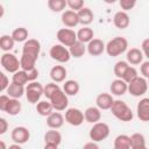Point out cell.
I'll return each instance as SVG.
<instances>
[{
  "label": "cell",
  "mask_w": 149,
  "mask_h": 149,
  "mask_svg": "<svg viewBox=\"0 0 149 149\" xmlns=\"http://www.w3.org/2000/svg\"><path fill=\"white\" fill-rule=\"evenodd\" d=\"M111 112L118 120L123 121V122L132 121L134 118L133 111L123 100H114V102L111 107Z\"/></svg>",
  "instance_id": "obj_1"
},
{
  "label": "cell",
  "mask_w": 149,
  "mask_h": 149,
  "mask_svg": "<svg viewBox=\"0 0 149 149\" xmlns=\"http://www.w3.org/2000/svg\"><path fill=\"white\" fill-rule=\"evenodd\" d=\"M127 49H128V41L122 36H116L107 42L105 51L111 57H118L121 54L126 52Z\"/></svg>",
  "instance_id": "obj_2"
},
{
  "label": "cell",
  "mask_w": 149,
  "mask_h": 149,
  "mask_svg": "<svg viewBox=\"0 0 149 149\" xmlns=\"http://www.w3.org/2000/svg\"><path fill=\"white\" fill-rule=\"evenodd\" d=\"M44 93V86L38 81H29L26 86V98L30 104H37Z\"/></svg>",
  "instance_id": "obj_3"
},
{
  "label": "cell",
  "mask_w": 149,
  "mask_h": 149,
  "mask_svg": "<svg viewBox=\"0 0 149 149\" xmlns=\"http://www.w3.org/2000/svg\"><path fill=\"white\" fill-rule=\"evenodd\" d=\"M108 135H109V126L105 122H99V121L93 123L88 133L90 140L95 141V142H101L106 140Z\"/></svg>",
  "instance_id": "obj_4"
},
{
  "label": "cell",
  "mask_w": 149,
  "mask_h": 149,
  "mask_svg": "<svg viewBox=\"0 0 149 149\" xmlns=\"http://www.w3.org/2000/svg\"><path fill=\"white\" fill-rule=\"evenodd\" d=\"M148 87H149V85H148L147 78L137 76L134 80H132L128 84V92L133 97H142L143 94L147 93Z\"/></svg>",
  "instance_id": "obj_5"
},
{
  "label": "cell",
  "mask_w": 149,
  "mask_h": 149,
  "mask_svg": "<svg viewBox=\"0 0 149 149\" xmlns=\"http://www.w3.org/2000/svg\"><path fill=\"white\" fill-rule=\"evenodd\" d=\"M49 55H50V57H51L54 61H56V62H58V63H61V64L68 63V62L70 61V58H71L70 50H69L65 45H63V44H61V43L52 45V47L50 48V50H49Z\"/></svg>",
  "instance_id": "obj_6"
},
{
  "label": "cell",
  "mask_w": 149,
  "mask_h": 149,
  "mask_svg": "<svg viewBox=\"0 0 149 149\" xmlns=\"http://www.w3.org/2000/svg\"><path fill=\"white\" fill-rule=\"evenodd\" d=\"M0 63L2 68L9 73H14L21 69L20 59H17V57L10 52H5L0 58Z\"/></svg>",
  "instance_id": "obj_7"
},
{
  "label": "cell",
  "mask_w": 149,
  "mask_h": 149,
  "mask_svg": "<svg viewBox=\"0 0 149 149\" xmlns=\"http://www.w3.org/2000/svg\"><path fill=\"white\" fill-rule=\"evenodd\" d=\"M69 95L62 90V88H58L57 91H55L52 93V95L50 97V101L54 106V109L58 111V112H62V111H65L68 108V105H69Z\"/></svg>",
  "instance_id": "obj_8"
},
{
  "label": "cell",
  "mask_w": 149,
  "mask_h": 149,
  "mask_svg": "<svg viewBox=\"0 0 149 149\" xmlns=\"http://www.w3.org/2000/svg\"><path fill=\"white\" fill-rule=\"evenodd\" d=\"M56 37L58 40V42L65 47H70L76 41H78L77 38V33L70 28H61L57 34H56Z\"/></svg>",
  "instance_id": "obj_9"
},
{
  "label": "cell",
  "mask_w": 149,
  "mask_h": 149,
  "mask_svg": "<svg viewBox=\"0 0 149 149\" xmlns=\"http://www.w3.org/2000/svg\"><path fill=\"white\" fill-rule=\"evenodd\" d=\"M65 121L71 125V126H80L84 120H85V116H84V113L79 109V108H74V107H71V108H66L65 111Z\"/></svg>",
  "instance_id": "obj_10"
},
{
  "label": "cell",
  "mask_w": 149,
  "mask_h": 149,
  "mask_svg": "<svg viewBox=\"0 0 149 149\" xmlns=\"http://www.w3.org/2000/svg\"><path fill=\"white\" fill-rule=\"evenodd\" d=\"M62 142V134L57 129L48 130L44 134V148L45 149H57Z\"/></svg>",
  "instance_id": "obj_11"
},
{
  "label": "cell",
  "mask_w": 149,
  "mask_h": 149,
  "mask_svg": "<svg viewBox=\"0 0 149 149\" xmlns=\"http://www.w3.org/2000/svg\"><path fill=\"white\" fill-rule=\"evenodd\" d=\"M10 139L13 142L19 143V144H24L26 142H28V140L30 139V132L28 130V128L23 127V126H19L15 127L12 133H10Z\"/></svg>",
  "instance_id": "obj_12"
},
{
  "label": "cell",
  "mask_w": 149,
  "mask_h": 149,
  "mask_svg": "<svg viewBox=\"0 0 149 149\" xmlns=\"http://www.w3.org/2000/svg\"><path fill=\"white\" fill-rule=\"evenodd\" d=\"M41 52V43L35 38H28L22 47V54H27L38 58Z\"/></svg>",
  "instance_id": "obj_13"
},
{
  "label": "cell",
  "mask_w": 149,
  "mask_h": 149,
  "mask_svg": "<svg viewBox=\"0 0 149 149\" xmlns=\"http://www.w3.org/2000/svg\"><path fill=\"white\" fill-rule=\"evenodd\" d=\"M62 23L68 27V28H73L77 24H79V17H78V13L76 10L69 9V10H64L62 13Z\"/></svg>",
  "instance_id": "obj_14"
},
{
  "label": "cell",
  "mask_w": 149,
  "mask_h": 149,
  "mask_svg": "<svg viewBox=\"0 0 149 149\" xmlns=\"http://www.w3.org/2000/svg\"><path fill=\"white\" fill-rule=\"evenodd\" d=\"M86 48L91 56H100L106 50V44L100 38H93L87 43Z\"/></svg>",
  "instance_id": "obj_15"
},
{
  "label": "cell",
  "mask_w": 149,
  "mask_h": 149,
  "mask_svg": "<svg viewBox=\"0 0 149 149\" xmlns=\"http://www.w3.org/2000/svg\"><path fill=\"white\" fill-rule=\"evenodd\" d=\"M109 91L113 95H123L126 94V92H128V84L122 78H116L111 83Z\"/></svg>",
  "instance_id": "obj_16"
},
{
  "label": "cell",
  "mask_w": 149,
  "mask_h": 149,
  "mask_svg": "<svg viewBox=\"0 0 149 149\" xmlns=\"http://www.w3.org/2000/svg\"><path fill=\"white\" fill-rule=\"evenodd\" d=\"M113 23L118 29H126L130 23L129 15L126 10H119L113 16Z\"/></svg>",
  "instance_id": "obj_17"
},
{
  "label": "cell",
  "mask_w": 149,
  "mask_h": 149,
  "mask_svg": "<svg viewBox=\"0 0 149 149\" xmlns=\"http://www.w3.org/2000/svg\"><path fill=\"white\" fill-rule=\"evenodd\" d=\"M136 114L141 121H149V98H142L136 106Z\"/></svg>",
  "instance_id": "obj_18"
},
{
  "label": "cell",
  "mask_w": 149,
  "mask_h": 149,
  "mask_svg": "<svg viewBox=\"0 0 149 149\" xmlns=\"http://www.w3.org/2000/svg\"><path fill=\"white\" fill-rule=\"evenodd\" d=\"M64 121H65V118L58 111L52 112L50 115L47 116V126L49 128H52V129L61 128L64 125Z\"/></svg>",
  "instance_id": "obj_19"
},
{
  "label": "cell",
  "mask_w": 149,
  "mask_h": 149,
  "mask_svg": "<svg viewBox=\"0 0 149 149\" xmlns=\"http://www.w3.org/2000/svg\"><path fill=\"white\" fill-rule=\"evenodd\" d=\"M143 52L137 48H130L126 54V59L132 65H139L143 62Z\"/></svg>",
  "instance_id": "obj_20"
},
{
  "label": "cell",
  "mask_w": 149,
  "mask_h": 149,
  "mask_svg": "<svg viewBox=\"0 0 149 149\" xmlns=\"http://www.w3.org/2000/svg\"><path fill=\"white\" fill-rule=\"evenodd\" d=\"M113 102H114V99H113L112 94H109V93H100V94H98L97 98H95V104H97V106H98L100 109H104V111L111 109Z\"/></svg>",
  "instance_id": "obj_21"
},
{
  "label": "cell",
  "mask_w": 149,
  "mask_h": 149,
  "mask_svg": "<svg viewBox=\"0 0 149 149\" xmlns=\"http://www.w3.org/2000/svg\"><path fill=\"white\" fill-rule=\"evenodd\" d=\"M66 74H68V71H66L65 66H63V65H55L50 70V78L55 83L64 81L66 78Z\"/></svg>",
  "instance_id": "obj_22"
},
{
  "label": "cell",
  "mask_w": 149,
  "mask_h": 149,
  "mask_svg": "<svg viewBox=\"0 0 149 149\" xmlns=\"http://www.w3.org/2000/svg\"><path fill=\"white\" fill-rule=\"evenodd\" d=\"M101 109L97 106H91V107H87L84 112V116H85V121L88 122V123H95L98 121H100L101 119Z\"/></svg>",
  "instance_id": "obj_23"
},
{
  "label": "cell",
  "mask_w": 149,
  "mask_h": 149,
  "mask_svg": "<svg viewBox=\"0 0 149 149\" xmlns=\"http://www.w3.org/2000/svg\"><path fill=\"white\" fill-rule=\"evenodd\" d=\"M78 17H79V23L83 26H88L90 23H92L93 19H94V14L91 10V8L88 7H83L80 8L78 12Z\"/></svg>",
  "instance_id": "obj_24"
},
{
  "label": "cell",
  "mask_w": 149,
  "mask_h": 149,
  "mask_svg": "<svg viewBox=\"0 0 149 149\" xmlns=\"http://www.w3.org/2000/svg\"><path fill=\"white\" fill-rule=\"evenodd\" d=\"M7 94L10 97V98H16V99H20L23 94H26V87L23 85H19V84H15V83H10L8 88L6 90Z\"/></svg>",
  "instance_id": "obj_25"
},
{
  "label": "cell",
  "mask_w": 149,
  "mask_h": 149,
  "mask_svg": "<svg viewBox=\"0 0 149 149\" xmlns=\"http://www.w3.org/2000/svg\"><path fill=\"white\" fill-rule=\"evenodd\" d=\"M22 109V105L16 98H9V101L7 102V106L5 108V112L12 116L17 115Z\"/></svg>",
  "instance_id": "obj_26"
},
{
  "label": "cell",
  "mask_w": 149,
  "mask_h": 149,
  "mask_svg": "<svg viewBox=\"0 0 149 149\" xmlns=\"http://www.w3.org/2000/svg\"><path fill=\"white\" fill-rule=\"evenodd\" d=\"M69 50H70L71 57L80 58V57L84 56V54L87 51V48H86L85 43H83V42H80V41H76L72 45L69 47Z\"/></svg>",
  "instance_id": "obj_27"
},
{
  "label": "cell",
  "mask_w": 149,
  "mask_h": 149,
  "mask_svg": "<svg viewBox=\"0 0 149 149\" xmlns=\"http://www.w3.org/2000/svg\"><path fill=\"white\" fill-rule=\"evenodd\" d=\"M36 61L37 58L27 54H22L21 58H20V63H21V69L24 71H30L33 69L36 68Z\"/></svg>",
  "instance_id": "obj_28"
},
{
  "label": "cell",
  "mask_w": 149,
  "mask_h": 149,
  "mask_svg": "<svg viewBox=\"0 0 149 149\" xmlns=\"http://www.w3.org/2000/svg\"><path fill=\"white\" fill-rule=\"evenodd\" d=\"M77 38H78V41H80L83 43H88L91 40L94 38V31L90 27L84 26L83 28H80L77 31Z\"/></svg>",
  "instance_id": "obj_29"
},
{
  "label": "cell",
  "mask_w": 149,
  "mask_h": 149,
  "mask_svg": "<svg viewBox=\"0 0 149 149\" xmlns=\"http://www.w3.org/2000/svg\"><path fill=\"white\" fill-rule=\"evenodd\" d=\"M36 111L41 116H48L52 113L54 111V106L51 104V101L49 100H41L36 104Z\"/></svg>",
  "instance_id": "obj_30"
},
{
  "label": "cell",
  "mask_w": 149,
  "mask_h": 149,
  "mask_svg": "<svg viewBox=\"0 0 149 149\" xmlns=\"http://www.w3.org/2000/svg\"><path fill=\"white\" fill-rule=\"evenodd\" d=\"M130 148L132 149H144L146 137L141 133H134L130 135Z\"/></svg>",
  "instance_id": "obj_31"
},
{
  "label": "cell",
  "mask_w": 149,
  "mask_h": 149,
  "mask_svg": "<svg viewBox=\"0 0 149 149\" xmlns=\"http://www.w3.org/2000/svg\"><path fill=\"white\" fill-rule=\"evenodd\" d=\"M114 149H130V136L120 134L114 139Z\"/></svg>",
  "instance_id": "obj_32"
},
{
  "label": "cell",
  "mask_w": 149,
  "mask_h": 149,
  "mask_svg": "<svg viewBox=\"0 0 149 149\" xmlns=\"http://www.w3.org/2000/svg\"><path fill=\"white\" fill-rule=\"evenodd\" d=\"M79 88H80V86H79L78 81L73 80V79L65 80V83L63 84V91L68 95H76V94H78Z\"/></svg>",
  "instance_id": "obj_33"
},
{
  "label": "cell",
  "mask_w": 149,
  "mask_h": 149,
  "mask_svg": "<svg viewBox=\"0 0 149 149\" xmlns=\"http://www.w3.org/2000/svg\"><path fill=\"white\" fill-rule=\"evenodd\" d=\"M14 44H15V40L13 38L12 35H2L0 37V48L2 51L8 52L14 48Z\"/></svg>",
  "instance_id": "obj_34"
},
{
  "label": "cell",
  "mask_w": 149,
  "mask_h": 149,
  "mask_svg": "<svg viewBox=\"0 0 149 149\" xmlns=\"http://www.w3.org/2000/svg\"><path fill=\"white\" fill-rule=\"evenodd\" d=\"M12 81L15 83V84H19V85H23V86H24L27 83H29L27 71L20 69L19 71L14 72V73H13V77H12Z\"/></svg>",
  "instance_id": "obj_35"
},
{
  "label": "cell",
  "mask_w": 149,
  "mask_h": 149,
  "mask_svg": "<svg viewBox=\"0 0 149 149\" xmlns=\"http://www.w3.org/2000/svg\"><path fill=\"white\" fill-rule=\"evenodd\" d=\"M66 6H68L66 0H48V7H49V9L51 12H55V13L63 12Z\"/></svg>",
  "instance_id": "obj_36"
},
{
  "label": "cell",
  "mask_w": 149,
  "mask_h": 149,
  "mask_svg": "<svg viewBox=\"0 0 149 149\" xmlns=\"http://www.w3.org/2000/svg\"><path fill=\"white\" fill-rule=\"evenodd\" d=\"M12 36L15 42H26L28 40V30L24 27H17L12 31Z\"/></svg>",
  "instance_id": "obj_37"
},
{
  "label": "cell",
  "mask_w": 149,
  "mask_h": 149,
  "mask_svg": "<svg viewBox=\"0 0 149 149\" xmlns=\"http://www.w3.org/2000/svg\"><path fill=\"white\" fill-rule=\"evenodd\" d=\"M128 66H129V63L127 61H119V62H116L114 64V69H113L115 77L116 78H122V76L125 74V72L128 69Z\"/></svg>",
  "instance_id": "obj_38"
},
{
  "label": "cell",
  "mask_w": 149,
  "mask_h": 149,
  "mask_svg": "<svg viewBox=\"0 0 149 149\" xmlns=\"http://www.w3.org/2000/svg\"><path fill=\"white\" fill-rule=\"evenodd\" d=\"M139 74H137V70L134 68V66H128V69L126 70V72H125V74L122 76V79L127 83V84H129L132 80H134L136 77H137Z\"/></svg>",
  "instance_id": "obj_39"
},
{
  "label": "cell",
  "mask_w": 149,
  "mask_h": 149,
  "mask_svg": "<svg viewBox=\"0 0 149 149\" xmlns=\"http://www.w3.org/2000/svg\"><path fill=\"white\" fill-rule=\"evenodd\" d=\"M58 88H61V87L58 86V84H57V83H55V81L48 83V84L44 86V93H43V95L49 100V99H50V97L52 95V93H54L55 91H57Z\"/></svg>",
  "instance_id": "obj_40"
},
{
  "label": "cell",
  "mask_w": 149,
  "mask_h": 149,
  "mask_svg": "<svg viewBox=\"0 0 149 149\" xmlns=\"http://www.w3.org/2000/svg\"><path fill=\"white\" fill-rule=\"evenodd\" d=\"M137 0H119V5L122 10H130L135 7Z\"/></svg>",
  "instance_id": "obj_41"
},
{
  "label": "cell",
  "mask_w": 149,
  "mask_h": 149,
  "mask_svg": "<svg viewBox=\"0 0 149 149\" xmlns=\"http://www.w3.org/2000/svg\"><path fill=\"white\" fill-rule=\"evenodd\" d=\"M68 6L70 7V9L78 12L80 8L84 7V0H66Z\"/></svg>",
  "instance_id": "obj_42"
},
{
  "label": "cell",
  "mask_w": 149,
  "mask_h": 149,
  "mask_svg": "<svg viewBox=\"0 0 149 149\" xmlns=\"http://www.w3.org/2000/svg\"><path fill=\"white\" fill-rule=\"evenodd\" d=\"M9 86V79L8 77L3 73V72H0V91L1 92H5Z\"/></svg>",
  "instance_id": "obj_43"
},
{
  "label": "cell",
  "mask_w": 149,
  "mask_h": 149,
  "mask_svg": "<svg viewBox=\"0 0 149 149\" xmlns=\"http://www.w3.org/2000/svg\"><path fill=\"white\" fill-rule=\"evenodd\" d=\"M140 71H141L142 76H143L144 78L149 79V59L146 61V62H142V63H141Z\"/></svg>",
  "instance_id": "obj_44"
},
{
  "label": "cell",
  "mask_w": 149,
  "mask_h": 149,
  "mask_svg": "<svg viewBox=\"0 0 149 149\" xmlns=\"http://www.w3.org/2000/svg\"><path fill=\"white\" fill-rule=\"evenodd\" d=\"M9 95L8 94H1L0 95V109L2 111V112H5V108H6V106H7V102L9 101Z\"/></svg>",
  "instance_id": "obj_45"
},
{
  "label": "cell",
  "mask_w": 149,
  "mask_h": 149,
  "mask_svg": "<svg viewBox=\"0 0 149 149\" xmlns=\"http://www.w3.org/2000/svg\"><path fill=\"white\" fill-rule=\"evenodd\" d=\"M141 48H142L143 55L149 59V38L143 40V42H142V44H141Z\"/></svg>",
  "instance_id": "obj_46"
},
{
  "label": "cell",
  "mask_w": 149,
  "mask_h": 149,
  "mask_svg": "<svg viewBox=\"0 0 149 149\" xmlns=\"http://www.w3.org/2000/svg\"><path fill=\"white\" fill-rule=\"evenodd\" d=\"M8 130V122L5 118H0V135H3Z\"/></svg>",
  "instance_id": "obj_47"
},
{
  "label": "cell",
  "mask_w": 149,
  "mask_h": 149,
  "mask_svg": "<svg viewBox=\"0 0 149 149\" xmlns=\"http://www.w3.org/2000/svg\"><path fill=\"white\" fill-rule=\"evenodd\" d=\"M27 74H28L29 81H34V80H36L37 77H38V70L35 68V69H33V70H30V71H27Z\"/></svg>",
  "instance_id": "obj_48"
},
{
  "label": "cell",
  "mask_w": 149,
  "mask_h": 149,
  "mask_svg": "<svg viewBox=\"0 0 149 149\" xmlns=\"http://www.w3.org/2000/svg\"><path fill=\"white\" fill-rule=\"evenodd\" d=\"M97 143H98V142H95V141L87 142V143H85V144H84V148H85V149H88V148H91V149H98V148H99V146H98Z\"/></svg>",
  "instance_id": "obj_49"
},
{
  "label": "cell",
  "mask_w": 149,
  "mask_h": 149,
  "mask_svg": "<svg viewBox=\"0 0 149 149\" xmlns=\"http://www.w3.org/2000/svg\"><path fill=\"white\" fill-rule=\"evenodd\" d=\"M9 149H21V144L14 142V144H10L9 146Z\"/></svg>",
  "instance_id": "obj_50"
},
{
  "label": "cell",
  "mask_w": 149,
  "mask_h": 149,
  "mask_svg": "<svg viewBox=\"0 0 149 149\" xmlns=\"http://www.w3.org/2000/svg\"><path fill=\"white\" fill-rule=\"evenodd\" d=\"M116 1H119V0H104V2H106V3H108V5H112V3L116 2Z\"/></svg>",
  "instance_id": "obj_51"
},
{
  "label": "cell",
  "mask_w": 149,
  "mask_h": 149,
  "mask_svg": "<svg viewBox=\"0 0 149 149\" xmlns=\"http://www.w3.org/2000/svg\"><path fill=\"white\" fill-rule=\"evenodd\" d=\"M148 85H149V83H148Z\"/></svg>",
  "instance_id": "obj_52"
}]
</instances>
